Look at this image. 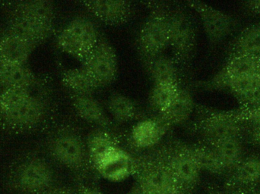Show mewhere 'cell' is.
<instances>
[{"mask_svg": "<svg viewBox=\"0 0 260 194\" xmlns=\"http://www.w3.org/2000/svg\"><path fill=\"white\" fill-rule=\"evenodd\" d=\"M101 88L112 85L118 75V58L115 49L104 33L83 63L81 64Z\"/></svg>", "mask_w": 260, "mask_h": 194, "instance_id": "cell-9", "label": "cell"}, {"mask_svg": "<svg viewBox=\"0 0 260 194\" xmlns=\"http://www.w3.org/2000/svg\"><path fill=\"white\" fill-rule=\"evenodd\" d=\"M47 91L41 81L30 88L0 91V126L15 132L39 128L50 112Z\"/></svg>", "mask_w": 260, "mask_h": 194, "instance_id": "cell-1", "label": "cell"}, {"mask_svg": "<svg viewBox=\"0 0 260 194\" xmlns=\"http://www.w3.org/2000/svg\"><path fill=\"white\" fill-rule=\"evenodd\" d=\"M218 90L230 91L242 106L251 105L260 99V81L256 74L228 81Z\"/></svg>", "mask_w": 260, "mask_h": 194, "instance_id": "cell-24", "label": "cell"}, {"mask_svg": "<svg viewBox=\"0 0 260 194\" xmlns=\"http://www.w3.org/2000/svg\"><path fill=\"white\" fill-rule=\"evenodd\" d=\"M259 56H260V55H259Z\"/></svg>", "mask_w": 260, "mask_h": 194, "instance_id": "cell-41", "label": "cell"}, {"mask_svg": "<svg viewBox=\"0 0 260 194\" xmlns=\"http://www.w3.org/2000/svg\"><path fill=\"white\" fill-rule=\"evenodd\" d=\"M207 145L216 152L225 172H232L244 159L242 137L222 139Z\"/></svg>", "mask_w": 260, "mask_h": 194, "instance_id": "cell-26", "label": "cell"}, {"mask_svg": "<svg viewBox=\"0 0 260 194\" xmlns=\"http://www.w3.org/2000/svg\"><path fill=\"white\" fill-rule=\"evenodd\" d=\"M10 14L35 22L55 25L54 3L48 0L19 2L12 6Z\"/></svg>", "mask_w": 260, "mask_h": 194, "instance_id": "cell-20", "label": "cell"}, {"mask_svg": "<svg viewBox=\"0 0 260 194\" xmlns=\"http://www.w3.org/2000/svg\"><path fill=\"white\" fill-rule=\"evenodd\" d=\"M144 71L154 84L183 83L180 69L171 56L165 53L151 57H139Z\"/></svg>", "mask_w": 260, "mask_h": 194, "instance_id": "cell-18", "label": "cell"}, {"mask_svg": "<svg viewBox=\"0 0 260 194\" xmlns=\"http://www.w3.org/2000/svg\"><path fill=\"white\" fill-rule=\"evenodd\" d=\"M235 194H245V193H235Z\"/></svg>", "mask_w": 260, "mask_h": 194, "instance_id": "cell-40", "label": "cell"}, {"mask_svg": "<svg viewBox=\"0 0 260 194\" xmlns=\"http://www.w3.org/2000/svg\"><path fill=\"white\" fill-rule=\"evenodd\" d=\"M148 16L138 33L136 48L139 57L164 54L169 48L170 29L168 1L142 2Z\"/></svg>", "mask_w": 260, "mask_h": 194, "instance_id": "cell-4", "label": "cell"}, {"mask_svg": "<svg viewBox=\"0 0 260 194\" xmlns=\"http://www.w3.org/2000/svg\"><path fill=\"white\" fill-rule=\"evenodd\" d=\"M260 55V21L244 29L229 48V56Z\"/></svg>", "mask_w": 260, "mask_h": 194, "instance_id": "cell-28", "label": "cell"}, {"mask_svg": "<svg viewBox=\"0 0 260 194\" xmlns=\"http://www.w3.org/2000/svg\"><path fill=\"white\" fill-rule=\"evenodd\" d=\"M107 110L115 124L122 125L133 121L142 120L144 115L131 98L119 92H113L107 100Z\"/></svg>", "mask_w": 260, "mask_h": 194, "instance_id": "cell-22", "label": "cell"}, {"mask_svg": "<svg viewBox=\"0 0 260 194\" xmlns=\"http://www.w3.org/2000/svg\"><path fill=\"white\" fill-rule=\"evenodd\" d=\"M80 4L92 18L112 27L127 24L134 12L131 2L126 0H90Z\"/></svg>", "mask_w": 260, "mask_h": 194, "instance_id": "cell-13", "label": "cell"}, {"mask_svg": "<svg viewBox=\"0 0 260 194\" xmlns=\"http://www.w3.org/2000/svg\"><path fill=\"white\" fill-rule=\"evenodd\" d=\"M209 194H217L216 193H215V192H214V191H211L210 193H209Z\"/></svg>", "mask_w": 260, "mask_h": 194, "instance_id": "cell-39", "label": "cell"}, {"mask_svg": "<svg viewBox=\"0 0 260 194\" xmlns=\"http://www.w3.org/2000/svg\"><path fill=\"white\" fill-rule=\"evenodd\" d=\"M35 49L6 29L0 33V62L27 65Z\"/></svg>", "mask_w": 260, "mask_h": 194, "instance_id": "cell-19", "label": "cell"}, {"mask_svg": "<svg viewBox=\"0 0 260 194\" xmlns=\"http://www.w3.org/2000/svg\"><path fill=\"white\" fill-rule=\"evenodd\" d=\"M195 119L189 130L201 137L206 144L230 137H243L246 124L236 120L231 111H221L196 103Z\"/></svg>", "mask_w": 260, "mask_h": 194, "instance_id": "cell-5", "label": "cell"}, {"mask_svg": "<svg viewBox=\"0 0 260 194\" xmlns=\"http://www.w3.org/2000/svg\"><path fill=\"white\" fill-rule=\"evenodd\" d=\"M86 146L90 163L93 168L98 160L108 151L122 146V138L114 131L96 128L87 137Z\"/></svg>", "mask_w": 260, "mask_h": 194, "instance_id": "cell-23", "label": "cell"}, {"mask_svg": "<svg viewBox=\"0 0 260 194\" xmlns=\"http://www.w3.org/2000/svg\"><path fill=\"white\" fill-rule=\"evenodd\" d=\"M259 65V56L232 55L229 56L222 68L210 80L195 82L193 86L208 91L218 90L219 87L228 81L256 74Z\"/></svg>", "mask_w": 260, "mask_h": 194, "instance_id": "cell-11", "label": "cell"}, {"mask_svg": "<svg viewBox=\"0 0 260 194\" xmlns=\"http://www.w3.org/2000/svg\"><path fill=\"white\" fill-rule=\"evenodd\" d=\"M196 102L190 89L182 84L174 102L162 112L152 114L168 131L186 123L195 111Z\"/></svg>", "mask_w": 260, "mask_h": 194, "instance_id": "cell-15", "label": "cell"}, {"mask_svg": "<svg viewBox=\"0 0 260 194\" xmlns=\"http://www.w3.org/2000/svg\"><path fill=\"white\" fill-rule=\"evenodd\" d=\"M169 132L156 118L149 115L133 125L128 141L135 152H145L158 146Z\"/></svg>", "mask_w": 260, "mask_h": 194, "instance_id": "cell-14", "label": "cell"}, {"mask_svg": "<svg viewBox=\"0 0 260 194\" xmlns=\"http://www.w3.org/2000/svg\"><path fill=\"white\" fill-rule=\"evenodd\" d=\"M42 194H76L70 190H67V189L58 188V189H50L47 191L44 192Z\"/></svg>", "mask_w": 260, "mask_h": 194, "instance_id": "cell-36", "label": "cell"}, {"mask_svg": "<svg viewBox=\"0 0 260 194\" xmlns=\"http://www.w3.org/2000/svg\"><path fill=\"white\" fill-rule=\"evenodd\" d=\"M184 3L200 17L211 47H215L222 42L238 25V21L232 15L218 10L207 3L200 1H186Z\"/></svg>", "mask_w": 260, "mask_h": 194, "instance_id": "cell-10", "label": "cell"}, {"mask_svg": "<svg viewBox=\"0 0 260 194\" xmlns=\"http://www.w3.org/2000/svg\"><path fill=\"white\" fill-rule=\"evenodd\" d=\"M78 194H105L98 189L89 186L79 185Z\"/></svg>", "mask_w": 260, "mask_h": 194, "instance_id": "cell-35", "label": "cell"}, {"mask_svg": "<svg viewBox=\"0 0 260 194\" xmlns=\"http://www.w3.org/2000/svg\"><path fill=\"white\" fill-rule=\"evenodd\" d=\"M171 169L183 190L190 193L200 182V170L192 157L189 143L168 137L154 148Z\"/></svg>", "mask_w": 260, "mask_h": 194, "instance_id": "cell-7", "label": "cell"}, {"mask_svg": "<svg viewBox=\"0 0 260 194\" xmlns=\"http://www.w3.org/2000/svg\"><path fill=\"white\" fill-rule=\"evenodd\" d=\"M61 81L67 92L78 95L94 96L96 91L100 89L82 65L63 70Z\"/></svg>", "mask_w": 260, "mask_h": 194, "instance_id": "cell-25", "label": "cell"}, {"mask_svg": "<svg viewBox=\"0 0 260 194\" xmlns=\"http://www.w3.org/2000/svg\"><path fill=\"white\" fill-rule=\"evenodd\" d=\"M183 83L154 84L148 95V105L152 114L165 111L177 97Z\"/></svg>", "mask_w": 260, "mask_h": 194, "instance_id": "cell-29", "label": "cell"}, {"mask_svg": "<svg viewBox=\"0 0 260 194\" xmlns=\"http://www.w3.org/2000/svg\"><path fill=\"white\" fill-rule=\"evenodd\" d=\"M54 171L50 163L38 156L24 159L12 173V184L17 190L27 194H42L51 189Z\"/></svg>", "mask_w": 260, "mask_h": 194, "instance_id": "cell-8", "label": "cell"}, {"mask_svg": "<svg viewBox=\"0 0 260 194\" xmlns=\"http://www.w3.org/2000/svg\"><path fill=\"white\" fill-rule=\"evenodd\" d=\"M102 33L92 17L78 15L58 33L56 43L62 52L82 64L97 45Z\"/></svg>", "mask_w": 260, "mask_h": 194, "instance_id": "cell-6", "label": "cell"}, {"mask_svg": "<svg viewBox=\"0 0 260 194\" xmlns=\"http://www.w3.org/2000/svg\"><path fill=\"white\" fill-rule=\"evenodd\" d=\"M47 149L56 163L76 175H83L90 169L92 170L86 139L71 122L60 124L55 128L49 138Z\"/></svg>", "mask_w": 260, "mask_h": 194, "instance_id": "cell-3", "label": "cell"}, {"mask_svg": "<svg viewBox=\"0 0 260 194\" xmlns=\"http://www.w3.org/2000/svg\"><path fill=\"white\" fill-rule=\"evenodd\" d=\"M5 29L36 49L53 35L55 25L35 22L10 14Z\"/></svg>", "mask_w": 260, "mask_h": 194, "instance_id": "cell-17", "label": "cell"}, {"mask_svg": "<svg viewBox=\"0 0 260 194\" xmlns=\"http://www.w3.org/2000/svg\"><path fill=\"white\" fill-rule=\"evenodd\" d=\"M191 153L200 170L213 175L225 172L216 152L211 146L203 142L189 144Z\"/></svg>", "mask_w": 260, "mask_h": 194, "instance_id": "cell-30", "label": "cell"}, {"mask_svg": "<svg viewBox=\"0 0 260 194\" xmlns=\"http://www.w3.org/2000/svg\"><path fill=\"white\" fill-rule=\"evenodd\" d=\"M243 4L249 12L254 15H260V0L244 2Z\"/></svg>", "mask_w": 260, "mask_h": 194, "instance_id": "cell-32", "label": "cell"}, {"mask_svg": "<svg viewBox=\"0 0 260 194\" xmlns=\"http://www.w3.org/2000/svg\"><path fill=\"white\" fill-rule=\"evenodd\" d=\"M101 177L111 182H121L133 176L135 170L133 154L123 146L112 148L93 166Z\"/></svg>", "mask_w": 260, "mask_h": 194, "instance_id": "cell-12", "label": "cell"}, {"mask_svg": "<svg viewBox=\"0 0 260 194\" xmlns=\"http://www.w3.org/2000/svg\"><path fill=\"white\" fill-rule=\"evenodd\" d=\"M68 94L73 110L82 120L97 128L114 131L115 123L94 96L78 95L69 92Z\"/></svg>", "mask_w": 260, "mask_h": 194, "instance_id": "cell-16", "label": "cell"}, {"mask_svg": "<svg viewBox=\"0 0 260 194\" xmlns=\"http://www.w3.org/2000/svg\"><path fill=\"white\" fill-rule=\"evenodd\" d=\"M39 82L27 65L0 62V91L30 88Z\"/></svg>", "mask_w": 260, "mask_h": 194, "instance_id": "cell-21", "label": "cell"}, {"mask_svg": "<svg viewBox=\"0 0 260 194\" xmlns=\"http://www.w3.org/2000/svg\"><path fill=\"white\" fill-rule=\"evenodd\" d=\"M231 112L236 120L242 123L250 124L252 127L260 126V99L251 105L232 110Z\"/></svg>", "mask_w": 260, "mask_h": 194, "instance_id": "cell-31", "label": "cell"}, {"mask_svg": "<svg viewBox=\"0 0 260 194\" xmlns=\"http://www.w3.org/2000/svg\"><path fill=\"white\" fill-rule=\"evenodd\" d=\"M127 194H142V193H141V190H139V187L136 185L135 186L134 188H133V190H130L129 193Z\"/></svg>", "mask_w": 260, "mask_h": 194, "instance_id": "cell-37", "label": "cell"}, {"mask_svg": "<svg viewBox=\"0 0 260 194\" xmlns=\"http://www.w3.org/2000/svg\"><path fill=\"white\" fill-rule=\"evenodd\" d=\"M250 140L254 144L260 146V126L252 127L250 131Z\"/></svg>", "mask_w": 260, "mask_h": 194, "instance_id": "cell-34", "label": "cell"}, {"mask_svg": "<svg viewBox=\"0 0 260 194\" xmlns=\"http://www.w3.org/2000/svg\"><path fill=\"white\" fill-rule=\"evenodd\" d=\"M256 76H257L258 79L260 81V65L259 68H258L257 71L256 73Z\"/></svg>", "mask_w": 260, "mask_h": 194, "instance_id": "cell-38", "label": "cell"}, {"mask_svg": "<svg viewBox=\"0 0 260 194\" xmlns=\"http://www.w3.org/2000/svg\"><path fill=\"white\" fill-rule=\"evenodd\" d=\"M260 181V157L252 155L243 159L232 172L229 184L234 186L254 185Z\"/></svg>", "mask_w": 260, "mask_h": 194, "instance_id": "cell-27", "label": "cell"}, {"mask_svg": "<svg viewBox=\"0 0 260 194\" xmlns=\"http://www.w3.org/2000/svg\"><path fill=\"white\" fill-rule=\"evenodd\" d=\"M171 57L182 75L187 72L197 47V27L189 8L184 3L168 2Z\"/></svg>", "mask_w": 260, "mask_h": 194, "instance_id": "cell-2", "label": "cell"}, {"mask_svg": "<svg viewBox=\"0 0 260 194\" xmlns=\"http://www.w3.org/2000/svg\"><path fill=\"white\" fill-rule=\"evenodd\" d=\"M141 193L142 194H188L182 189H169V190H157V191H142L141 190Z\"/></svg>", "mask_w": 260, "mask_h": 194, "instance_id": "cell-33", "label": "cell"}]
</instances>
